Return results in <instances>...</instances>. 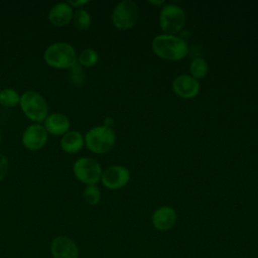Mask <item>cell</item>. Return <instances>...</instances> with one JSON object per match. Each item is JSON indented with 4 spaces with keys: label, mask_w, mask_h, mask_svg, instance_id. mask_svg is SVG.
Segmentation results:
<instances>
[{
    "label": "cell",
    "mask_w": 258,
    "mask_h": 258,
    "mask_svg": "<svg viewBox=\"0 0 258 258\" xmlns=\"http://www.w3.org/2000/svg\"><path fill=\"white\" fill-rule=\"evenodd\" d=\"M151 47L155 55L158 57L177 61L184 58L188 53V45L182 38L171 34H158L151 43Z\"/></svg>",
    "instance_id": "cell-1"
},
{
    "label": "cell",
    "mask_w": 258,
    "mask_h": 258,
    "mask_svg": "<svg viewBox=\"0 0 258 258\" xmlns=\"http://www.w3.org/2000/svg\"><path fill=\"white\" fill-rule=\"evenodd\" d=\"M77 51L75 47L64 41H56L49 44L43 52L45 63L53 69H72L77 63Z\"/></svg>",
    "instance_id": "cell-2"
},
{
    "label": "cell",
    "mask_w": 258,
    "mask_h": 258,
    "mask_svg": "<svg viewBox=\"0 0 258 258\" xmlns=\"http://www.w3.org/2000/svg\"><path fill=\"white\" fill-rule=\"evenodd\" d=\"M22 113L34 123H41L48 115V104L38 92L27 90L20 95L19 102Z\"/></svg>",
    "instance_id": "cell-3"
},
{
    "label": "cell",
    "mask_w": 258,
    "mask_h": 258,
    "mask_svg": "<svg viewBox=\"0 0 258 258\" xmlns=\"http://www.w3.org/2000/svg\"><path fill=\"white\" fill-rule=\"evenodd\" d=\"M116 135L111 127L98 125L89 129L85 135V145L96 154L108 152L115 144Z\"/></svg>",
    "instance_id": "cell-4"
},
{
    "label": "cell",
    "mask_w": 258,
    "mask_h": 258,
    "mask_svg": "<svg viewBox=\"0 0 258 258\" xmlns=\"http://www.w3.org/2000/svg\"><path fill=\"white\" fill-rule=\"evenodd\" d=\"M159 25L164 34L174 35L179 32L185 23L184 10L172 3H165L159 12Z\"/></svg>",
    "instance_id": "cell-5"
},
{
    "label": "cell",
    "mask_w": 258,
    "mask_h": 258,
    "mask_svg": "<svg viewBox=\"0 0 258 258\" xmlns=\"http://www.w3.org/2000/svg\"><path fill=\"white\" fill-rule=\"evenodd\" d=\"M102 172L101 164L96 159L88 156L78 158L73 165L75 177L86 185L97 184L101 180Z\"/></svg>",
    "instance_id": "cell-6"
},
{
    "label": "cell",
    "mask_w": 258,
    "mask_h": 258,
    "mask_svg": "<svg viewBox=\"0 0 258 258\" xmlns=\"http://www.w3.org/2000/svg\"><path fill=\"white\" fill-rule=\"evenodd\" d=\"M139 7L136 2L123 0L119 2L112 12V22L120 30L132 28L139 18Z\"/></svg>",
    "instance_id": "cell-7"
},
{
    "label": "cell",
    "mask_w": 258,
    "mask_h": 258,
    "mask_svg": "<svg viewBox=\"0 0 258 258\" xmlns=\"http://www.w3.org/2000/svg\"><path fill=\"white\" fill-rule=\"evenodd\" d=\"M48 140V133L40 123H33L25 128L22 133L21 142L23 146L31 151H36L45 146Z\"/></svg>",
    "instance_id": "cell-8"
},
{
    "label": "cell",
    "mask_w": 258,
    "mask_h": 258,
    "mask_svg": "<svg viewBox=\"0 0 258 258\" xmlns=\"http://www.w3.org/2000/svg\"><path fill=\"white\" fill-rule=\"evenodd\" d=\"M130 180V171L123 165H111L103 170L101 181L109 189L124 187Z\"/></svg>",
    "instance_id": "cell-9"
},
{
    "label": "cell",
    "mask_w": 258,
    "mask_h": 258,
    "mask_svg": "<svg viewBox=\"0 0 258 258\" xmlns=\"http://www.w3.org/2000/svg\"><path fill=\"white\" fill-rule=\"evenodd\" d=\"M172 90L182 99H192L200 92V83L190 75H178L172 81Z\"/></svg>",
    "instance_id": "cell-10"
},
{
    "label": "cell",
    "mask_w": 258,
    "mask_h": 258,
    "mask_svg": "<svg viewBox=\"0 0 258 258\" xmlns=\"http://www.w3.org/2000/svg\"><path fill=\"white\" fill-rule=\"evenodd\" d=\"M177 214L170 206H161L157 208L151 216V223L154 229L160 232L170 230L176 223Z\"/></svg>",
    "instance_id": "cell-11"
},
{
    "label": "cell",
    "mask_w": 258,
    "mask_h": 258,
    "mask_svg": "<svg viewBox=\"0 0 258 258\" xmlns=\"http://www.w3.org/2000/svg\"><path fill=\"white\" fill-rule=\"evenodd\" d=\"M52 258H78L79 248L74 240L67 236L55 237L50 244Z\"/></svg>",
    "instance_id": "cell-12"
},
{
    "label": "cell",
    "mask_w": 258,
    "mask_h": 258,
    "mask_svg": "<svg viewBox=\"0 0 258 258\" xmlns=\"http://www.w3.org/2000/svg\"><path fill=\"white\" fill-rule=\"evenodd\" d=\"M43 126L48 134L53 136H62L70 131L71 121L63 113L54 112L47 115L43 121Z\"/></svg>",
    "instance_id": "cell-13"
},
{
    "label": "cell",
    "mask_w": 258,
    "mask_h": 258,
    "mask_svg": "<svg viewBox=\"0 0 258 258\" xmlns=\"http://www.w3.org/2000/svg\"><path fill=\"white\" fill-rule=\"evenodd\" d=\"M74 9L68 2H59L53 5L48 12V20L54 26L68 25L73 20Z\"/></svg>",
    "instance_id": "cell-14"
},
{
    "label": "cell",
    "mask_w": 258,
    "mask_h": 258,
    "mask_svg": "<svg viewBox=\"0 0 258 258\" xmlns=\"http://www.w3.org/2000/svg\"><path fill=\"white\" fill-rule=\"evenodd\" d=\"M59 145L62 151H64L66 153H77L82 150L85 145V136L77 130H70L61 136L59 140Z\"/></svg>",
    "instance_id": "cell-15"
},
{
    "label": "cell",
    "mask_w": 258,
    "mask_h": 258,
    "mask_svg": "<svg viewBox=\"0 0 258 258\" xmlns=\"http://www.w3.org/2000/svg\"><path fill=\"white\" fill-rule=\"evenodd\" d=\"M209 71V64L207 60L202 56H196L189 63V73L196 80L204 79Z\"/></svg>",
    "instance_id": "cell-16"
},
{
    "label": "cell",
    "mask_w": 258,
    "mask_h": 258,
    "mask_svg": "<svg viewBox=\"0 0 258 258\" xmlns=\"http://www.w3.org/2000/svg\"><path fill=\"white\" fill-rule=\"evenodd\" d=\"M20 95L13 88H4L0 90V105L5 108H14L19 105Z\"/></svg>",
    "instance_id": "cell-17"
},
{
    "label": "cell",
    "mask_w": 258,
    "mask_h": 258,
    "mask_svg": "<svg viewBox=\"0 0 258 258\" xmlns=\"http://www.w3.org/2000/svg\"><path fill=\"white\" fill-rule=\"evenodd\" d=\"M73 22L77 29L86 30L91 26L92 23L91 14L86 9L79 8L76 11H74Z\"/></svg>",
    "instance_id": "cell-18"
},
{
    "label": "cell",
    "mask_w": 258,
    "mask_h": 258,
    "mask_svg": "<svg viewBox=\"0 0 258 258\" xmlns=\"http://www.w3.org/2000/svg\"><path fill=\"white\" fill-rule=\"evenodd\" d=\"M99 60L98 52L93 48H85L83 49L77 57V62L81 67L91 68L94 67Z\"/></svg>",
    "instance_id": "cell-19"
},
{
    "label": "cell",
    "mask_w": 258,
    "mask_h": 258,
    "mask_svg": "<svg viewBox=\"0 0 258 258\" xmlns=\"http://www.w3.org/2000/svg\"><path fill=\"white\" fill-rule=\"evenodd\" d=\"M83 198L90 206H96L101 200L100 188L96 184L86 185L83 190Z\"/></svg>",
    "instance_id": "cell-20"
},
{
    "label": "cell",
    "mask_w": 258,
    "mask_h": 258,
    "mask_svg": "<svg viewBox=\"0 0 258 258\" xmlns=\"http://www.w3.org/2000/svg\"><path fill=\"white\" fill-rule=\"evenodd\" d=\"M9 169V161L6 155L0 152V180H2L6 174L8 173Z\"/></svg>",
    "instance_id": "cell-21"
},
{
    "label": "cell",
    "mask_w": 258,
    "mask_h": 258,
    "mask_svg": "<svg viewBox=\"0 0 258 258\" xmlns=\"http://www.w3.org/2000/svg\"><path fill=\"white\" fill-rule=\"evenodd\" d=\"M68 3L70 4L71 7L79 9V8H83V6L88 4L89 1L88 0H73V1L70 0V1H68Z\"/></svg>",
    "instance_id": "cell-22"
},
{
    "label": "cell",
    "mask_w": 258,
    "mask_h": 258,
    "mask_svg": "<svg viewBox=\"0 0 258 258\" xmlns=\"http://www.w3.org/2000/svg\"><path fill=\"white\" fill-rule=\"evenodd\" d=\"M149 3L150 4H153V5H155V6H163L164 4H165V1H149Z\"/></svg>",
    "instance_id": "cell-23"
},
{
    "label": "cell",
    "mask_w": 258,
    "mask_h": 258,
    "mask_svg": "<svg viewBox=\"0 0 258 258\" xmlns=\"http://www.w3.org/2000/svg\"><path fill=\"white\" fill-rule=\"evenodd\" d=\"M1 142H2V132L0 130V144H1Z\"/></svg>",
    "instance_id": "cell-24"
}]
</instances>
